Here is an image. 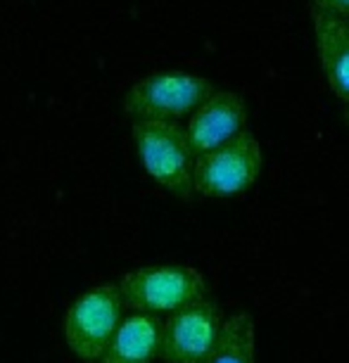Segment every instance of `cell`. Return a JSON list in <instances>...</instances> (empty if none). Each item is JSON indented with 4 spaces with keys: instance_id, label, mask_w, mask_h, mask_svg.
I'll return each instance as SVG.
<instances>
[{
    "instance_id": "obj_3",
    "label": "cell",
    "mask_w": 349,
    "mask_h": 363,
    "mask_svg": "<svg viewBox=\"0 0 349 363\" xmlns=\"http://www.w3.org/2000/svg\"><path fill=\"white\" fill-rule=\"evenodd\" d=\"M133 143L145 174L179 200L193 193L195 155L179 121H133Z\"/></svg>"
},
{
    "instance_id": "obj_1",
    "label": "cell",
    "mask_w": 349,
    "mask_h": 363,
    "mask_svg": "<svg viewBox=\"0 0 349 363\" xmlns=\"http://www.w3.org/2000/svg\"><path fill=\"white\" fill-rule=\"evenodd\" d=\"M124 306L138 313H174L207 297V280L186 264H150L133 269L116 283Z\"/></svg>"
},
{
    "instance_id": "obj_6",
    "label": "cell",
    "mask_w": 349,
    "mask_h": 363,
    "mask_svg": "<svg viewBox=\"0 0 349 363\" xmlns=\"http://www.w3.org/2000/svg\"><path fill=\"white\" fill-rule=\"evenodd\" d=\"M223 318L221 306L209 294L169 313L162 323L160 359L164 363H200L216 345Z\"/></svg>"
},
{
    "instance_id": "obj_4",
    "label": "cell",
    "mask_w": 349,
    "mask_h": 363,
    "mask_svg": "<svg viewBox=\"0 0 349 363\" xmlns=\"http://www.w3.org/2000/svg\"><path fill=\"white\" fill-rule=\"evenodd\" d=\"M262 143L252 131H240L223 145L195 157L193 193L202 197H233L248 193L262 176Z\"/></svg>"
},
{
    "instance_id": "obj_11",
    "label": "cell",
    "mask_w": 349,
    "mask_h": 363,
    "mask_svg": "<svg viewBox=\"0 0 349 363\" xmlns=\"http://www.w3.org/2000/svg\"><path fill=\"white\" fill-rule=\"evenodd\" d=\"M311 8L349 19V0H311Z\"/></svg>"
},
{
    "instance_id": "obj_10",
    "label": "cell",
    "mask_w": 349,
    "mask_h": 363,
    "mask_svg": "<svg viewBox=\"0 0 349 363\" xmlns=\"http://www.w3.org/2000/svg\"><path fill=\"white\" fill-rule=\"evenodd\" d=\"M200 363H257V323L252 313L226 316L216 345Z\"/></svg>"
},
{
    "instance_id": "obj_12",
    "label": "cell",
    "mask_w": 349,
    "mask_h": 363,
    "mask_svg": "<svg viewBox=\"0 0 349 363\" xmlns=\"http://www.w3.org/2000/svg\"><path fill=\"white\" fill-rule=\"evenodd\" d=\"M345 124L349 126V105H347V109H345Z\"/></svg>"
},
{
    "instance_id": "obj_5",
    "label": "cell",
    "mask_w": 349,
    "mask_h": 363,
    "mask_svg": "<svg viewBox=\"0 0 349 363\" xmlns=\"http://www.w3.org/2000/svg\"><path fill=\"white\" fill-rule=\"evenodd\" d=\"M124 299L116 283L95 285L72 301L62 333L70 352L84 363H98L124 318Z\"/></svg>"
},
{
    "instance_id": "obj_7",
    "label": "cell",
    "mask_w": 349,
    "mask_h": 363,
    "mask_svg": "<svg viewBox=\"0 0 349 363\" xmlns=\"http://www.w3.org/2000/svg\"><path fill=\"white\" fill-rule=\"evenodd\" d=\"M250 109L240 93L214 91L190 114L186 138L193 155H204L248 128Z\"/></svg>"
},
{
    "instance_id": "obj_9",
    "label": "cell",
    "mask_w": 349,
    "mask_h": 363,
    "mask_svg": "<svg viewBox=\"0 0 349 363\" xmlns=\"http://www.w3.org/2000/svg\"><path fill=\"white\" fill-rule=\"evenodd\" d=\"M162 323L155 313H128L121 318L98 363H153L160 359Z\"/></svg>"
},
{
    "instance_id": "obj_8",
    "label": "cell",
    "mask_w": 349,
    "mask_h": 363,
    "mask_svg": "<svg viewBox=\"0 0 349 363\" xmlns=\"http://www.w3.org/2000/svg\"><path fill=\"white\" fill-rule=\"evenodd\" d=\"M311 26L328 86L349 105V19L311 8Z\"/></svg>"
},
{
    "instance_id": "obj_2",
    "label": "cell",
    "mask_w": 349,
    "mask_h": 363,
    "mask_svg": "<svg viewBox=\"0 0 349 363\" xmlns=\"http://www.w3.org/2000/svg\"><path fill=\"white\" fill-rule=\"evenodd\" d=\"M214 91V84L204 77L162 69L128 86L121 105L133 121H176L193 114Z\"/></svg>"
}]
</instances>
